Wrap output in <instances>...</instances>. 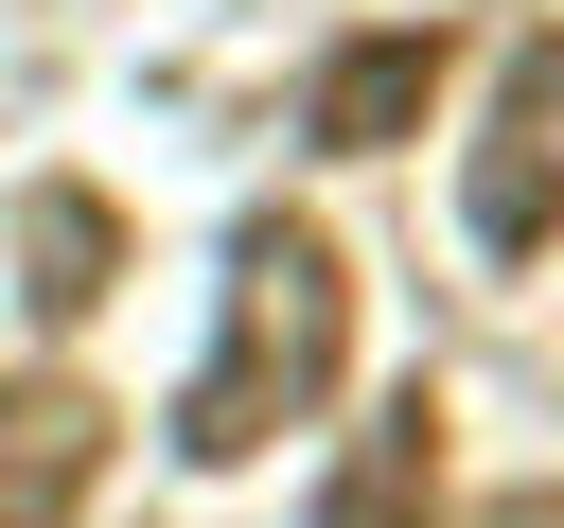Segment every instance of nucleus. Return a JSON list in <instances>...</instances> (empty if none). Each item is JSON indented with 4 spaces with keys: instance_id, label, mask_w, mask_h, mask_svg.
<instances>
[{
    "instance_id": "0eeeda50",
    "label": "nucleus",
    "mask_w": 564,
    "mask_h": 528,
    "mask_svg": "<svg viewBox=\"0 0 564 528\" xmlns=\"http://www.w3.org/2000/svg\"><path fill=\"white\" fill-rule=\"evenodd\" d=\"M494 528H564V475H529V493H511V510H494Z\"/></svg>"
},
{
    "instance_id": "f257e3e1",
    "label": "nucleus",
    "mask_w": 564,
    "mask_h": 528,
    "mask_svg": "<svg viewBox=\"0 0 564 528\" xmlns=\"http://www.w3.org/2000/svg\"><path fill=\"white\" fill-rule=\"evenodd\" d=\"M335 370H352V246H335L317 211H247V229H229V334H212V370L176 387V458H194V475L264 458L282 422L335 405Z\"/></svg>"
},
{
    "instance_id": "39448f33",
    "label": "nucleus",
    "mask_w": 564,
    "mask_h": 528,
    "mask_svg": "<svg viewBox=\"0 0 564 528\" xmlns=\"http://www.w3.org/2000/svg\"><path fill=\"white\" fill-rule=\"evenodd\" d=\"M300 528H441V387H388Z\"/></svg>"
},
{
    "instance_id": "7ed1b4c3",
    "label": "nucleus",
    "mask_w": 564,
    "mask_h": 528,
    "mask_svg": "<svg viewBox=\"0 0 564 528\" xmlns=\"http://www.w3.org/2000/svg\"><path fill=\"white\" fill-rule=\"evenodd\" d=\"M106 440H123V405L88 370H18L0 387V528H70L106 493Z\"/></svg>"
},
{
    "instance_id": "20e7f679",
    "label": "nucleus",
    "mask_w": 564,
    "mask_h": 528,
    "mask_svg": "<svg viewBox=\"0 0 564 528\" xmlns=\"http://www.w3.org/2000/svg\"><path fill=\"white\" fill-rule=\"evenodd\" d=\"M441 70H458V35H441V18H388V35L317 53V88H300V141H335V158H388V141L441 106Z\"/></svg>"
},
{
    "instance_id": "f03ea898",
    "label": "nucleus",
    "mask_w": 564,
    "mask_h": 528,
    "mask_svg": "<svg viewBox=\"0 0 564 528\" xmlns=\"http://www.w3.org/2000/svg\"><path fill=\"white\" fill-rule=\"evenodd\" d=\"M458 229H476L494 264H529V246L564 229V35H511L494 141H476V176H458Z\"/></svg>"
},
{
    "instance_id": "423d86ee",
    "label": "nucleus",
    "mask_w": 564,
    "mask_h": 528,
    "mask_svg": "<svg viewBox=\"0 0 564 528\" xmlns=\"http://www.w3.org/2000/svg\"><path fill=\"white\" fill-rule=\"evenodd\" d=\"M0 264H18V299H35V317H88V299L123 282V211H106L88 176H35V194L0 211Z\"/></svg>"
}]
</instances>
